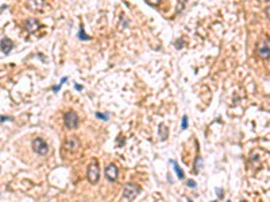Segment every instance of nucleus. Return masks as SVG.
<instances>
[{
  "instance_id": "nucleus-1",
  "label": "nucleus",
  "mask_w": 270,
  "mask_h": 202,
  "mask_svg": "<svg viewBox=\"0 0 270 202\" xmlns=\"http://www.w3.org/2000/svg\"><path fill=\"white\" fill-rule=\"evenodd\" d=\"M140 191H142V189H140L139 185L134 183V182H128V183H126V185L123 186L122 197H123V199L133 201V199H135L140 194Z\"/></svg>"
},
{
  "instance_id": "nucleus-2",
  "label": "nucleus",
  "mask_w": 270,
  "mask_h": 202,
  "mask_svg": "<svg viewBox=\"0 0 270 202\" xmlns=\"http://www.w3.org/2000/svg\"><path fill=\"white\" fill-rule=\"evenodd\" d=\"M87 178L89 183L91 185H96L100 179V167H99V164L96 160H93L89 166H88V170H87Z\"/></svg>"
},
{
  "instance_id": "nucleus-3",
  "label": "nucleus",
  "mask_w": 270,
  "mask_h": 202,
  "mask_svg": "<svg viewBox=\"0 0 270 202\" xmlns=\"http://www.w3.org/2000/svg\"><path fill=\"white\" fill-rule=\"evenodd\" d=\"M78 115L74 111H68L63 115V123L68 129H77L78 128Z\"/></svg>"
},
{
  "instance_id": "nucleus-4",
  "label": "nucleus",
  "mask_w": 270,
  "mask_h": 202,
  "mask_svg": "<svg viewBox=\"0 0 270 202\" xmlns=\"http://www.w3.org/2000/svg\"><path fill=\"white\" fill-rule=\"evenodd\" d=\"M31 146H32L34 152L38 154V155H46V154L49 152V146H47V143H46L42 137H35L32 140Z\"/></svg>"
},
{
  "instance_id": "nucleus-5",
  "label": "nucleus",
  "mask_w": 270,
  "mask_h": 202,
  "mask_svg": "<svg viewBox=\"0 0 270 202\" xmlns=\"http://www.w3.org/2000/svg\"><path fill=\"white\" fill-rule=\"evenodd\" d=\"M257 53H258L259 58L262 59L270 58V47L265 39H261L259 42L257 43Z\"/></svg>"
},
{
  "instance_id": "nucleus-6",
  "label": "nucleus",
  "mask_w": 270,
  "mask_h": 202,
  "mask_svg": "<svg viewBox=\"0 0 270 202\" xmlns=\"http://www.w3.org/2000/svg\"><path fill=\"white\" fill-rule=\"evenodd\" d=\"M104 175L108 182H115L116 178H118V168H116L115 164H108L104 170Z\"/></svg>"
},
{
  "instance_id": "nucleus-7",
  "label": "nucleus",
  "mask_w": 270,
  "mask_h": 202,
  "mask_svg": "<svg viewBox=\"0 0 270 202\" xmlns=\"http://www.w3.org/2000/svg\"><path fill=\"white\" fill-rule=\"evenodd\" d=\"M63 147H66V150L74 152V151H77L78 148H80V140H78L77 137H74V136H70V137L66 139Z\"/></svg>"
},
{
  "instance_id": "nucleus-8",
  "label": "nucleus",
  "mask_w": 270,
  "mask_h": 202,
  "mask_svg": "<svg viewBox=\"0 0 270 202\" xmlns=\"http://www.w3.org/2000/svg\"><path fill=\"white\" fill-rule=\"evenodd\" d=\"M39 22L37 20V19H34V18H30V19H27V22H26V25H25V28H26V31L28 32V34H34L37 30L39 28Z\"/></svg>"
},
{
  "instance_id": "nucleus-9",
  "label": "nucleus",
  "mask_w": 270,
  "mask_h": 202,
  "mask_svg": "<svg viewBox=\"0 0 270 202\" xmlns=\"http://www.w3.org/2000/svg\"><path fill=\"white\" fill-rule=\"evenodd\" d=\"M0 46H1V51H3V54H6V55H7L8 53L12 50V47H14V42H12L10 38L4 36V38H1Z\"/></svg>"
},
{
  "instance_id": "nucleus-10",
  "label": "nucleus",
  "mask_w": 270,
  "mask_h": 202,
  "mask_svg": "<svg viewBox=\"0 0 270 202\" xmlns=\"http://www.w3.org/2000/svg\"><path fill=\"white\" fill-rule=\"evenodd\" d=\"M158 136H159V139H161L162 142L168 139L169 129H168V127H166L165 124H159V126H158Z\"/></svg>"
},
{
  "instance_id": "nucleus-11",
  "label": "nucleus",
  "mask_w": 270,
  "mask_h": 202,
  "mask_svg": "<svg viewBox=\"0 0 270 202\" xmlns=\"http://www.w3.org/2000/svg\"><path fill=\"white\" fill-rule=\"evenodd\" d=\"M28 7L31 8V10H41L43 7V4H45V0H28Z\"/></svg>"
},
{
  "instance_id": "nucleus-12",
  "label": "nucleus",
  "mask_w": 270,
  "mask_h": 202,
  "mask_svg": "<svg viewBox=\"0 0 270 202\" xmlns=\"http://www.w3.org/2000/svg\"><path fill=\"white\" fill-rule=\"evenodd\" d=\"M204 167V162H203V158L200 155H197L195 158V163H193V168H195V173H200V170Z\"/></svg>"
},
{
  "instance_id": "nucleus-13",
  "label": "nucleus",
  "mask_w": 270,
  "mask_h": 202,
  "mask_svg": "<svg viewBox=\"0 0 270 202\" xmlns=\"http://www.w3.org/2000/svg\"><path fill=\"white\" fill-rule=\"evenodd\" d=\"M170 163L173 164V167H174V171H176V174H177V177H178V179H184V178H185V174H184L183 168L178 166V163H177L176 160H170Z\"/></svg>"
},
{
  "instance_id": "nucleus-14",
  "label": "nucleus",
  "mask_w": 270,
  "mask_h": 202,
  "mask_svg": "<svg viewBox=\"0 0 270 202\" xmlns=\"http://www.w3.org/2000/svg\"><path fill=\"white\" fill-rule=\"evenodd\" d=\"M78 38H80L81 41H89V39H91V36H89V35L85 34V30H84V27H82V26H81L80 30H78Z\"/></svg>"
},
{
  "instance_id": "nucleus-15",
  "label": "nucleus",
  "mask_w": 270,
  "mask_h": 202,
  "mask_svg": "<svg viewBox=\"0 0 270 202\" xmlns=\"http://www.w3.org/2000/svg\"><path fill=\"white\" fill-rule=\"evenodd\" d=\"M66 80H68V77H62V78H61V81H60V84L58 85H56V86H53V92H58L61 89V86H62L63 85V82H66Z\"/></svg>"
},
{
  "instance_id": "nucleus-16",
  "label": "nucleus",
  "mask_w": 270,
  "mask_h": 202,
  "mask_svg": "<svg viewBox=\"0 0 270 202\" xmlns=\"http://www.w3.org/2000/svg\"><path fill=\"white\" fill-rule=\"evenodd\" d=\"M95 115H96V117H97V119H100V120H104V121H107V120L109 119V115H108V113H102V112H96Z\"/></svg>"
},
{
  "instance_id": "nucleus-17",
  "label": "nucleus",
  "mask_w": 270,
  "mask_h": 202,
  "mask_svg": "<svg viewBox=\"0 0 270 202\" xmlns=\"http://www.w3.org/2000/svg\"><path fill=\"white\" fill-rule=\"evenodd\" d=\"M215 191H216V195H218V198H219V199H223V198H224V193H223V189L216 187V189H215Z\"/></svg>"
},
{
  "instance_id": "nucleus-18",
  "label": "nucleus",
  "mask_w": 270,
  "mask_h": 202,
  "mask_svg": "<svg viewBox=\"0 0 270 202\" xmlns=\"http://www.w3.org/2000/svg\"><path fill=\"white\" fill-rule=\"evenodd\" d=\"M161 1H162V0H146V3H147L149 6H151V7H155V6H158Z\"/></svg>"
},
{
  "instance_id": "nucleus-19",
  "label": "nucleus",
  "mask_w": 270,
  "mask_h": 202,
  "mask_svg": "<svg viewBox=\"0 0 270 202\" xmlns=\"http://www.w3.org/2000/svg\"><path fill=\"white\" fill-rule=\"evenodd\" d=\"M181 128L186 129L188 128V117L186 116H183V121H181Z\"/></svg>"
},
{
  "instance_id": "nucleus-20",
  "label": "nucleus",
  "mask_w": 270,
  "mask_h": 202,
  "mask_svg": "<svg viewBox=\"0 0 270 202\" xmlns=\"http://www.w3.org/2000/svg\"><path fill=\"white\" fill-rule=\"evenodd\" d=\"M186 186H188V187H192V189H195L197 186V183L195 181H192V179H188V181H186Z\"/></svg>"
},
{
  "instance_id": "nucleus-21",
  "label": "nucleus",
  "mask_w": 270,
  "mask_h": 202,
  "mask_svg": "<svg viewBox=\"0 0 270 202\" xmlns=\"http://www.w3.org/2000/svg\"><path fill=\"white\" fill-rule=\"evenodd\" d=\"M183 46H184V42H183V41H180V42H176V47H177V49H181Z\"/></svg>"
},
{
  "instance_id": "nucleus-22",
  "label": "nucleus",
  "mask_w": 270,
  "mask_h": 202,
  "mask_svg": "<svg viewBox=\"0 0 270 202\" xmlns=\"http://www.w3.org/2000/svg\"><path fill=\"white\" fill-rule=\"evenodd\" d=\"M12 120V117H6V116H1V123L4 121H11Z\"/></svg>"
},
{
  "instance_id": "nucleus-23",
  "label": "nucleus",
  "mask_w": 270,
  "mask_h": 202,
  "mask_svg": "<svg viewBox=\"0 0 270 202\" xmlns=\"http://www.w3.org/2000/svg\"><path fill=\"white\" fill-rule=\"evenodd\" d=\"M74 88H76V90H82V86H81V85H74Z\"/></svg>"
},
{
  "instance_id": "nucleus-24",
  "label": "nucleus",
  "mask_w": 270,
  "mask_h": 202,
  "mask_svg": "<svg viewBox=\"0 0 270 202\" xmlns=\"http://www.w3.org/2000/svg\"><path fill=\"white\" fill-rule=\"evenodd\" d=\"M266 14H267V16L270 18V6H269V7L266 8Z\"/></svg>"
}]
</instances>
